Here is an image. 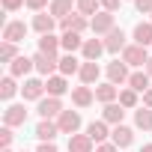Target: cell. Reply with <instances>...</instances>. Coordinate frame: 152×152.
<instances>
[{"mask_svg": "<svg viewBox=\"0 0 152 152\" xmlns=\"http://www.w3.org/2000/svg\"><path fill=\"white\" fill-rule=\"evenodd\" d=\"M90 30L96 33V36H107L110 30H116V18H113V12H99V15H93L90 18Z\"/></svg>", "mask_w": 152, "mask_h": 152, "instance_id": "1", "label": "cell"}, {"mask_svg": "<svg viewBox=\"0 0 152 152\" xmlns=\"http://www.w3.org/2000/svg\"><path fill=\"white\" fill-rule=\"evenodd\" d=\"M33 63H36V72L45 75V78H54V72H60V57H51V54L36 51L33 54Z\"/></svg>", "mask_w": 152, "mask_h": 152, "instance_id": "2", "label": "cell"}, {"mask_svg": "<svg viewBox=\"0 0 152 152\" xmlns=\"http://www.w3.org/2000/svg\"><path fill=\"white\" fill-rule=\"evenodd\" d=\"M57 125H60V134H78V128H81V113L78 110H63L60 116H57Z\"/></svg>", "mask_w": 152, "mask_h": 152, "instance_id": "3", "label": "cell"}, {"mask_svg": "<svg viewBox=\"0 0 152 152\" xmlns=\"http://www.w3.org/2000/svg\"><path fill=\"white\" fill-rule=\"evenodd\" d=\"M36 113H39L42 119H57V116L63 113V102H60V99H54V96H48V99H42V102H39Z\"/></svg>", "mask_w": 152, "mask_h": 152, "instance_id": "4", "label": "cell"}, {"mask_svg": "<svg viewBox=\"0 0 152 152\" xmlns=\"http://www.w3.org/2000/svg\"><path fill=\"white\" fill-rule=\"evenodd\" d=\"M27 107L24 104H9L6 110H3V125H9V128H15V125H24L27 122Z\"/></svg>", "mask_w": 152, "mask_h": 152, "instance_id": "5", "label": "cell"}, {"mask_svg": "<svg viewBox=\"0 0 152 152\" xmlns=\"http://www.w3.org/2000/svg\"><path fill=\"white\" fill-rule=\"evenodd\" d=\"M128 66L122 63V60H113L110 66H107V81L113 84V87H119V84H128Z\"/></svg>", "mask_w": 152, "mask_h": 152, "instance_id": "6", "label": "cell"}, {"mask_svg": "<svg viewBox=\"0 0 152 152\" xmlns=\"http://www.w3.org/2000/svg\"><path fill=\"white\" fill-rule=\"evenodd\" d=\"M60 27H63V33H66V30H72V33H84V30L90 27V18L81 15V12H72V15H66V18L60 21Z\"/></svg>", "mask_w": 152, "mask_h": 152, "instance_id": "7", "label": "cell"}, {"mask_svg": "<svg viewBox=\"0 0 152 152\" xmlns=\"http://www.w3.org/2000/svg\"><path fill=\"white\" fill-rule=\"evenodd\" d=\"M54 27H57V18H54L51 12H36V15H33V30H36L39 36L54 33Z\"/></svg>", "mask_w": 152, "mask_h": 152, "instance_id": "8", "label": "cell"}, {"mask_svg": "<svg viewBox=\"0 0 152 152\" xmlns=\"http://www.w3.org/2000/svg\"><path fill=\"white\" fill-rule=\"evenodd\" d=\"M24 36H27V24H24V21H6V27H3V42L18 45Z\"/></svg>", "mask_w": 152, "mask_h": 152, "instance_id": "9", "label": "cell"}, {"mask_svg": "<svg viewBox=\"0 0 152 152\" xmlns=\"http://www.w3.org/2000/svg\"><path fill=\"white\" fill-rule=\"evenodd\" d=\"M146 60H149V54H146V48H140V45H128V48L122 51V63H125V66H146Z\"/></svg>", "mask_w": 152, "mask_h": 152, "instance_id": "10", "label": "cell"}, {"mask_svg": "<svg viewBox=\"0 0 152 152\" xmlns=\"http://www.w3.org/2000/svg\"><path fill=\"white\" fill-rule=\"evenodd\" d=\"M21 93H24L27 102H42V96H45V81H39V78H27L24 87H21Z\"/></svg>", "mask_w": 152, "mask_h": 152, "instance_id": "11", "label": "cell"}, {"mask_svg": "<svg viewBox=\"0 0 152 152\" xmlns=\"http://www.w3.org/2000/svg\"><path fill=\"white\" fill-rule=\"evenodd\" d=\"M57 134H60L57 119H39V125H36V137H39L42 143H54Z\"/></svg>", "mask_w": 152, "mask_h": 152, "instance_id": "12", "label": "cell"}, {"mask_svg": "<svg viewBox=\"0 0 152 152\" xmlns=\"http://www.w3.org/2000/svg\"><path fill=\"white\" fill-rule=\"evenodd\" d=\"M110 143L119 146V149H128V146L134 143V131H131L128 125H113V131H110Z\"/></svg>", "mask_w": 152, "mask_h": 152, "instance_id": "13", "label": "cell"}, {"mask_svg": "<svg viewBox=\"0 0 152 152\" xmlns=\"http://www.w3.org/2000/svg\"><path fill=\"white\" fill-rule=\"evenodd\" d=\"M96 102V90L93 87H75L72 90V104L75 107H90Z\"/></svg>", "mask_w": 152, "mask_h": 152, "instance_id": "14", "label": "cell"}, {"mask_svg": "<svg viewBox=\"0 0 152 152\" xmlns=\"http://www.w3.org/2000/svg\"><path fill=\"white\" fill-rule=\"evenodd\" d=\"M36 69V63H33V57H18V60H12L9 63V75H12V78H24V75H30Z\"/></svg>", "mask_w": 152, "mask_h": 152, "instance_id": "15", "label": "cell"}, {"mask_svg": "<svg viewBox=\"0 0 152 152\" xmlns=\"http://www.w3.org/2000/svg\"><path fill=\"white\" fill-rule=\"evenodd\" d=\"M128 45H125V33L116 27V30H110L107 36H104V51H110V54H119V51H125Z\"/></svg>", "mask_w": 152, "mask_h": 152, "instance_id": "16", "label": "cell"}, {"mask_svg": "<svg viewBox=\"0 0 152 152\" xmlns=\"http://www.w3.org/2000/svg\"><path fill=\"white\" fill-rule=\"evenodd\" d=\"M84 42H87V39H81V33H72V30H66V33L60 36V48H63L66 54L81 51V48H84Z\"/></svg>", "mask_w": 152, "mask_h": 152, "instance_id": "17", "label": "cell"}, {"mask_svg": "<svg viewBox=\"0 0 152 152\" xmlns=\"http://www.w3.org/2000/svg\"><path fill=\"white\" fill-rule=\"evenodd\" d=\"M122 116H125V107H122L119 102L104 104V110H102V119H104L107 125H122Z\"/></svg>", "mask_w": 152, "mask_h": 152, "instance_id": "18", "label": "cell"}, {"mask_svg": "<svg viewBox=\"0 0 152 152\" xmlns=\"http://www.w3.org/2000/svg\"><path fill=\"white\" fill-rule=\"evenodd\" d=\"M72 6H78V0H51L48 12H51L57 21H63L66 15H72Z\"/></svg>", "mask_w": 152, "mask_h": 152, "instance_id": "19", "label": "cell"}, {"mask_svg": "<svg viewBox=\"0 0 152 152\" xmlns=\"http://www.w3.org/2000/svg\"><path fill=\"white\" fill-rule=\"evenodd\" d=\"M81 51H84V60H90V63H96V60L102 57V51H104V39H99V36H96V39H87Z\"/></svg>", "mask_w": 152, "mask_h": 152, "instance_id": "20", "label": "cell"}, {"mask_svg": "<svg viewBox=\"0 0 152 152\" xmlns=\"http://www.w3.org/2000/svg\"><path fill=\"white\" fill-rule=\"evenodd\" d=\"M96 99L102 102V104H113V102H119V90L107 81V84H99L96 87Z\"/></svg>", "mask_w": 152, "mask_h": 152, "instance_id": "21", "label": "cell"}, {"mask_svg": "<svg viewBox=\"0 0 152 152\" xmlns=\"http://www.w3.org/2000/svg\"><path fill=\"white\" fill-rule=\"evenodd\" d=\"M134 45H140V48L152 45V21H140L134 27Z\"/></svg>", "mask_w": 152, "mask_h": 152, "instance_id": "22", "label": "cell"}, {"mask_svg": "<svg viewBox=\"0 0 152 152\" xmlns=\"http://www.w3.org/2000/svg\"><path fill=\"white\" fill-rule=\"evenodd\" d=\"M81 81H84V87H93L96 81H99V75H102V69H99V63H90V60H84V66H81Z\"/></svg>", "mask_w": 152, "mask_h": 152, "instance_id": "23", "label": "cell"}, {"mask_svg": "<svg viewBox=\"0 0 152 152\" xmlns=\"http://www.w3.org/2000/svg\"><path fill=\"white\" fill-rule=\"evenodd\" d=\"M45 90H48V96L60 99V96L69 90V81H66V75H54V78H48V81H45Z\"/></svg>", "mask_w": 152, "mask_h": 152, "instance_id": "24", "label": "cell"}, {"mask_svg": "<svg viewBox=\"0 0 152 152\" xmlns=\"http://www.w3.org/2000/svg\"><path fill=\"white\" fill-rule=\"evenodd\" d=\"M87 134H90V140H93V143H104V140L110 137V131H107V122H104V119L90 122V125H87Z\"/></svg>", "mask_w": 152, "mask_h": 152, "instance_id": "25", "label": "cell"}, {"mask_svg": "<svg viewBox=\"0 0 152 152\" xmlns=\"http://www.w3.org/2000/svg\"><path fill=\"white\" fill-rule=\"evenodd\" d=\"M93 140H90V134H72L69 137V152H93Z\"/></svg>", "mask_w": 152, "mask_h": 152, "instance_id": "26", "label": "cell"}, {"mask_svg": "<svg viewBox=\"0 0 152 152\" xmlns=\"http://www.w3.org/2000/svg\"><path fill=\"white\" fill-rule=\"evenodd\" d=\"M81 66H84V63H78L75 54H63V57H60V75H66V78H69V75H78Z\"/></svg>", "mask_w": 152, "mask_h": 152, "instance_id": "27", "label": "cell"}, {"mask_svg": "<svg viewBox=\"0 0 152 152\" xmlns=\"http://www.w3.org/2000/svg\"><path fill=\"white\" fill-rule=\"evenodd\" d=\"M152 78L146 72H131V78H128V90H134V93H146L152 84H149Z\"/></svg>", "mask_w": 152, "mask_h": 152, "instance_id": "28", "label": "cell"}, {"mask_svg": "<svg viewBox=\"0 0 152 152\" xmlns=\"http://www.w3.org/2000/svg\"><path fill=\"white\" fill-rule=\"evenodd\" d=\"M39 51H42V54H51V57H57V51H60V39H57L54 33H48V36H39Z\"/></svg>", "mask_w": 152, "mask_h": 152, "instance_id": "29", "label": "cell"}, {"mask_svg": "<svg viewBox=\"0 0 152 152\" xmlns=\"http://www.w3.org/2000/svg\"><path fill=\"white\" fill-rule=\"evenodd\" d=\"M134 125L143 131H152V110L149 107H137L134 110Z\"/></svg>", "mask_w": 152, "mask_h": 152, "instance_id": "30", "label": "cell"}, {"mask_svg": "<svg viewBox=\"0 0 152 152\" xmlns=\"http://www.w3.org/2000/svg\"><path fill=\"white\" fill-rule=\"evenodd\" d=\"M15 93H18V84H15V78H12V75H6V78L0 81V99H3V102H9Z\"/></svg>", "mask_w": 152, "mask_h": 152, "instance_id": "31", "label": "cell"}, {"mask_svg": "<svg viewBox=\"0 0 152 152\" xmlns=\"http://www.w3.org/2000/svg\"><path fill=\"white\" fill-rule=\"evenodd\" d=\"M99 6H102L99 0H78V6H75V12H81V15H87V18H93V15H99V12H96Z\"/></svg>", "mask_w": 152, "mask_h": 152, "instance_id": "32", "label": "cell"}, {"mask_svg": "<svg viewBox=\"0 0 152 152\" xmlns=\"http://www.w3.org/2000/svg\"><path fill=\"white\" fill-rule=\"evenodd\" d=\"M21 54H18V48L12 45V42H3V45H0V60H3V63H12V60H18Z\"/></svg>", "mask_w": 152, "mask_h": 152, "instance_id": "33", "label": "cell"}, {"mask_svg": "<svg viewBox=\"0 0 152 152\" xmlns=\"http://www.w3.org/2000/svg\"><path fill=\"white\" fill-rule=\"evenodd\" d=\"M119 104L122 107H137V93L134 90H119Z\"/></svg>", "mask_w": 152, "mask_h": 152, "instance_id": "34", "label": "cell"}, {"mask_svg": "<svg viewBox=\"0 0 152 152\" xmlns=\"http://www.w3.org/2000/svg\"><path fill=\"white\" fill-rule=\"evenodd\" d=\"M12 128L9 125H3V128H0V146H3V149H9V143H12Z\"/></svg>", "mask_w": 152, "mask_h": 152, "instance_id": "35", "label": "cell"}, {"mask_svg": "<svg viewBox=\"0 0 152 152\" xmlns=\"http://www.w3.org/2000/svg\"><path fill=\"white\" fill-rule=\"evenodd\" d=\"M27 6L33 12H45V6H51V0H27Z\"/></svg>", "mask_w": 152, "mask_h": 152, "instance_id": "36", "label": "cell"}, {"mask_svg": "<svg viewBox=\"0 0 152 152\" xmlns=\"http://www.w3.org/2000/svg\"><path fill=\"white\" fill-rule=\"evenodd\" d=\"M21 6H27V0H3V9H6V12H15V9H21Z\"/></svg>", "mask_w": 152, "mask_h": 152, "instance_id": "37", "label": "cell"}, {"mask_svg": "<svg viewBox=\"0 0 152 152\" xmlns=\"http://www.w3.org/2000/svg\"><path fill=\"white\" fill-rule=\"evenodd\" d=\"M99 3H102L104 12H116V9H119V0H99Z\"/></svg>", "mask_w": 152, "mask_h": 152, "instance_id": "38", "label": "cell"}, {"mask_svg": "<svg viewBox=\"0 0 152 152\" xmlns=\"http://www.w3.org/2000/svg\"><path fill=\"white\" fill-rule=\"evenodd\" d=\"M134 6H137V12H149L152 15V0H134Z\"/></svg>", "mask_w": 152, "mask_h": 152, "instance_id": "39", "label": "cell"}, {"mask_svg": "<svg viewBox=\"0 0 152 152\" xmlns=\"http://www.w3.org/2000/svg\"><path fill=\"white\" fill-rule=\"evenodd\" d=\"M96 152H119V146H113V143H99Z\"/></svg>", "mask_w": 152, "mask_h": 152, "instance_id": "40", "label": "cell"}, {"mask_svg": "<svg viewBox=\"0 0 152 152\" xmlns=\"http://www.w3.org/2000/svg\"><path fill=\"white\" fill-rule=\"evenodd\" d=\"M143 107H149V110H152V87L143 93Z\"/></svg>", "mask_w": 152, "mask_h": 152, "instance_id": "41", "label": "cell"}, {"mask_svg": "<svg viewBox=\"0 0 152 152\" xmlns=\"http://www.w3.org/2000/svg\"><path fill=\"white\" fill-rule=\"evenodd\" d=\"M36 152H57V146H54V143H39Z\"/></svg>", "mask_w": 152, "mask_h": 152, "instance_id": "42", "label": "cell"}, {"mask_svg": "<svg viewBox=\"0 0 152 152\" xmlns=\"http://www.w3.org/2000/svg\"><path fill=\"white\" fill-rule=\"evenodd\" d=\"M143 72H146V75H149V78H152V57L146 60V66H143Z\"/></svg>", "mask_w": 152, "mask_h": 152, "instance_id": "43", "label": "cell"}, {"mask_svg": "<svg viewBox=\"0 0 152 152\" xmlns=\"http://www.w3.org/2000/svg\"><path fill=\"white\" fill-rule=\"evenodd\" d=\"M140 152H152V143H146V146H143V149H140Z\"/></svg>", "mask_w": 152, "mask_h": 152, "instance_id": "44", "label": "cell"}, {"mask_svg": "<svg viewBox=\"0 0 152 152\" xmlns=\"http://www.w3.org/2000/svg\"><path fill=\"white\" fill-rule=\"evenodd\" d=\"M0 152H12V149H0Z\"/></svg>", "mask_w": 152, "mask_h": 152, "instance_id": "45", "label": "cell"}, {"mask_svg": "<svg viewBox=\"0 0 152 152\" xmlns=\"http://www.w3.org/2000/svg\"><path fill=\"white\" fill-rule=\"evenodd\" d=\"M149 21H152V18H149Z\"/></svg>", "mask_w": 152, "mask_h": 152, "instance_id": "46", "label": "cell"}]
</instances>
